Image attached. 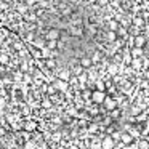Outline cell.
Returning a JSON list of instances; mask_svg holds the SVG:
<instances>
[{"label": "cell", "mask_w": 149, "mask_h": 149, "mask_svg": "<svg viewBox=\"0 0 149 149\" xmlns=\"http://www.w3.org/2000/svg\"><path fill=\"white\" fill-rule=\"evenodd\" d=\"M59 37H61V32H59V29H56V27H52V29L47 31L45 39H47V40H59Z\"/></svg>", "instance_id": "obj_1"}, {"label": "cell", "mask_w": 149, "mask_h": 149, "mask_svg": "<svg viewBox=\"0 0 149 149\" xmlns=\"http://www.w3.org/2000/svg\"><path fill=\"white\" fill-rule=\"evenodd\" d=\"M91 100H93L95 103H104V101H106V93H104V91L96 90V91H93V96H91Z\"/></svg>", "instance_id": "obj_2"}, {"label": "cell", "mask_w": 149, "mask_h": 149, "mask_svg": "<svg viewBox=\"0 0 149 149\" xmlns=\"http://www.w3.org/2000/svg\"><path fill=\"white\" fill-rule=\"evenodd\" d=\"M146 43H148V40H146V36H143V34H139V36H135V47H138V48H144Z\"/></svg>", "instance_id": "obj_3"}, {"label": "cell", "mask_w": 149, "mask_h": 149, "mask_svg": "<svg viewBox=\"0 0 149 149\" xmlns=\"http://www.w3.org/2000/svg\"><path fill=\"white\" fill-rule=\"evenodd\" d=\"M130 53H132L133 59H135V58H143V56L146 55L144 48H138V47H133V48H130Z\"/></svg>", "instance_id": "obj_4"}, {"label": "cell", "mask_w": 149, "mask_h": 149, "mask_svg": "<svg viewBox=\"0 0 149 149\" xmlns=\"http://www.w3.org/2000/svg\"><path fill=\"white\" fill-rule=\"evenodd\" d=\"M101 146H103V149H114V139H112V136H106V138L101 141Z\"/></svg>", "instance_id": "obj_5"}, {"label": "cell", "mask_w": 149, "mask_h": 149, "mask_svg": "<svg viewBox=\"0 0 149 149\" xmlns=\"http://www.w3.org/2000/svg\"><path fill=\"white\" fill-rule=\"evenodd\" d=\"M69 32H71V36H74V37H82L84 36V29H82L80 26H71L69 27Z\"/></svg>", "instance_id": "obj_6"}, {"label": "cell", "mask_w": 149, "mask_h": 149, "mask_svg": "<svg viewBox=\"0 0 149 149\" xmlns=\"http://www.w3.org/2000/svg\"><path fill=\"white\" fill-rule=\"evenodd\" d=\"M132 24L135 27H144V24H146V19L144 18H141V16H133V19H132Z\"/></svg>", "instance_id": "obj_7"}, {"label": "cell", "mask_w": 149, "mask_h": 149, "mask_svg": "<svg viewBox=\"0 0 149 149\" xmlns=\"http://www.w3.org/2000/svg\"><path fill=\"white\" fill-rule=\"evenodd\" d=\"M119 29H120V23H119L117 19L107 21V31H114V32H117Z\"/></svg>", "instance_id": "obj_8"}, {"label": "cell", "mask_w": 149, "mask_h": 149, "mask_svg": "<svg viewBox=\"0 0 149 149\" xmlns=\"http://www.w3.org/2000/svg\"><path fill=\"white\" fill-rule=\"evenodd\" d=\"M106 40H107V43H114L117 39H119V36H117V32H114V31H106Z\"/></svg>", "instance_id": "obj_9"}, {"label": "cell", "mask_w": 149, "mask_h": 149, "mask_svg": "<svg viewBox=\"0 0 149 149\" xmlns=\"http://www.w3.org/2000/svg\"><path fill=\"white\" fill-rule=\"evenodd\" d=\"M32 47H34V48H37V50H43L47 47V42H43L40 37H37V39L32 42Z\"/></svg>", "instance_id": "obj_10"}, {"label": "cell", "mask_w": 149, "mask_h": 149, "mask_svg": "<svg viewBox=\"0 0 149 149\" xmlns=\"http://www.w3.org/2000/svg\"><path fill=\"white\" fill-rule=\"evenodd\" d=\"M79 64H80L84 69H88V68H91L93 61H91V58H87V56H84V58H82L80 61H79Z\"/></svg>", "instance_id": "obj_11"}, {"label": "cell", "mask_w": 149, "mask_h": 149, "mask_svg": "<svg viewBox=\"0 0 149 149\" xmlns=\"http://www.w3.org/2000/svg\"><path fill=\"white\" fill-rule=\"evenodd\" d=\"M117 36H119V39H128L130 37V34H128V29L127 27H123V26H120V29L117 31Z\"/></svg>", "instance_id": "obj_12"}, {"label": "cell", "mask_w": 149, "mask_h": 149, "mask_svg": "<svg viewBox=\"0 0 149 149\" xmlns=\"http://www.w3.org/2000/svg\"><path fill=\"white\" fill-rule=\"evenodd\" d=\"M144 58V56H143ZM143 58H135L132 61V68L133 69H141L143 68Z\"/></svg>", "instance_id": "obj_13"}, {"label": "cell", "mask_w": 149, "mask_h": 149, "mask_svg": "<svg viewBox=\"0 0 149 149\" xmlns=\"http://www.w3.org/2000/svg\"><path fill=\"white\" fill-rule=\"evenodd\" d=\"M104 106H106L107 111H116V103H114L111 98H106V101H104Z\"/></svg>", "instance_id": "obj_14"}, {"label": "cell", "mask_w": 149, "mask_h": 149, "mask_svg": "<svg viewBox=\"0 0 149 149\" xmlns=\"http://www.w3.org/2000/svg\"><path fill=\"white\" fill-rule=\"evenodd\" d=\"M47 48L55 52V50L58 48V40H47Z\"/></svg>", "instance_id": "obj_15"}, {"label": "cell", "mask_w": 149, "mask_h": 149, "mask_svg": "<svg viewBox=\"0 0 149 149\" xmlns=\"http://www.w3.org/2000/svg\"><path fill=\"white\" fill-rule=\"evenodd\" d=\"M101 58H103V56H101V53L100 52H95L93 55H91V61H93V64H95V63H100Z\"/></svg>", "instance_id": "obj_16"}, {"label": "cell", "mask_w": 149, "mask_h": 149, "mask_svg": "<svg viewBox=\"0 0 149 149\" xmlns=\"http://www.w3.org/2000/svg\"><path fill=\"white\" fill-rule=\"evenodd\" d=\"M120 139H122L123 144H130V143L133 141V136L132 135H122V138H120Z\"/></svg>", "instance_id": "obj_17"}, {"label": "cell", "mask_w": 149, "mask_h": 149, "mask_svg": "<svg viewBox=\"0 0 149 149\" xmlns=\"http://www.w3.org/2000/svg\"><path fill=\"white\" fill-rule=\"evenodd\" d=\"M69 77H71V74H69L68 71H63L61 74H59V80H64V82H68V80H69Z\"/></svg>", "instance_id": "obj_18"}, {"label": "cell", "mask_w": 149, "mask_h": 149, "mask_svg": "<svg viewBox=\"0 0 149 149\" xmlns=\"http://www.w3.org/2000/svg\"><path fill=\"white\" fill-rule=\"evenodd\" d=\"M45 66L47 68H50V69H55V66H56V61L55 59H45Z\"/></svg>", "instance_id": "obj_19"}, {"label": "cell", "mask_w": 149, "mask_h": 149, "mask_svg": "<svg viewBox=\"0 0 149 149\" xmlns=\"http://www.w3.org/2000/svg\"><path fill=\"white\" fill-rule=\"evenodd\" d=\"M72 72H74L75 75H82V74H84V68H82V66L79 64V66H75V68L72 69Z\"/></svg>", "instance_id": "obj_20"}, {"label": "cell", "mask_w": 149, "mask_h": 149, "mask_svg": "<svg viewBox=\"0 0 149 149\" xmlns=\"http://www.w3.org/2000/svg\"><path fill=\"white\" fill-rule=\"evenodd\" d=\"M8 61H10V58H8V55H5V53H2V55H0V64H8Z\"/></svg>", "instance_id": "obj_21"}, {"label": "cell", "mask_w": 149, "mask_h": 149, "mask_svg": "<svg viewBox=\"0 0 149 149\" xmlns=\"http://www.w3.org/2000/svg\"><path fill=\"white\" fill-rule=\"evenodd\" d=\"M96 87L100 91H104V88H106L107 85H106V82H103V80H96Z\"/></svg>", "instance_id": "obj_22"}, {"label": "cell", "mask_w": 149, "mask_h": 149, "mask_svg": "<svg viewBox=\"0 0 149 149\" xmlns=\"http://www.w3.org/2000/svg\"><path fill=\"white\" fill-rule=\"evenodd\" d=\"M109 74H112V75L117 74V66L116 64H111L109 66Z\"/></svg>", "instance_id": "obj_23"}, {"label": "cell", "mask_w": 149, "mask_h": 149, "mask_svg": "<svg viewBox=\"0 0 149 149\" xmlns=\"http://www.w3.org/2000/svg\"><path fill=\"white\" fill-rule=\"evenodd\" d=\"M139 149H149V143L146 141V139H144V141H141V143H139Z\"/></svg>", "instance_id": "obj_24"}, {"label": "cell", "mask_w": 149, "mask_h": 149, "mask_svg": "<svg viewBox=\"0 0 149 149\" xmlns=\"http://www.w3.org/2000/svg\"><path fill=\"white\" fill-rule=\"evenodd\" d=\"M87 79H88V74H87V72H84L82 75H79V80H80L82 84H84V82H87Z\"/></svg>", "instance_id": "obj_25"}, {"label": "cell", "mask_w": 149, "mask_h": 149, "mask_svg": "<svg viewBox=\"0 0 149 149\" xmlns=\"http://www.w3.org/2000/svg\"><path fill=\"white\" fill-rule=\"evenodd\" d=\"M34 128H36V123L34 122H27L26 123V130H34Z\"/></svg>", "instance_id": "obj_26"}, {"label": "cell", "mask_w": 149, "mask_h": 149, "mask_svg": "<svg viewBox=\"0 0 149 149\" xmlns=\"http://www.w3.org/2000/svg\"><path fill=\"white\" fill-rule=\"evenodd\" d=\"M139 112H141V109H139V107H132V114H133V116H138Z\"/></svg>", "instance_id": "obj_27"}, {"label": "cell", "mask_w": 149, "mask_h": 149, "mask_svg": "<svg viewBox=\"0 0 149 149\" xmlns=\"http://www.w3.org/2000/svg\"><path fill=\"white\" fill-rule=\"evenodd\" d=\"M91 96H93V93H91L90 90H85L84 91V98H91Z\"/></svg>", "instance_id": "obj_28"}, {"label": "cell", "mask_w": 149, "mask_h": 149, "mask_svg": "<svg viewBox=\"0 0 149 149\" xmlns=\"http://www.w3.org/2000/svg\"><path fill=\"white\" fill-rule=\"evenodd\" d=\"M55 90H56V88H55V85H50V87L47 88V91H48L50 95H53V93H55Z\"/></svg>", "instance_id": "obj_29"}, {"label": "cell", "mask_w": 149, "mask_h": 149, "mask_svg": "<svg viewBox=\"0 0 149 149\" xmlns=\"http://www.w3.org/2000/svg\"><path fill=\"white\" fill-rule=\"evenodd\" d=\"M96 130H98L96 125H90V127H88V132H90V133H95Z\"/></svg>", "instance_id": "obj_30"}, {"label": "cell", "mask_w": 149, "mask_h": 149, "mask_svg": "<svg viewBox=\"0 0 149 149\" xmlns=\"http://www.w3.org/2000/svg\"><path fill=\"white\" fill-rule=\"evenodd\" d=\"M43 107H52V103H50V100H43Z\"/></svg>", "instance_id": "obj_31"}, {"label": "cell", "mask_w": 149, "mask_h": 149, "mask_svg": "<svg viewBox=\"0 0 149 149\" xmlns=\"http://www.w3.org/2000/svg\"><path fill=\"white\" fill-rule=\"evenodd\" d=\"M23 79V72H16L15 74V80H21Z\"/></svg>", "instance_id": "obj_32"}, {"label": "cell", "mask_w": 149, "mask_h": 149, "mask_svg": "<svg viewBox=\"0 0 149 149\" xmlns=\"http://www.w3.org/2000/svg\"><path fill=\"white\" fill-rule=\"evenodd\" d=\"M91 148L93 149H103V146H101V143H96V144H91Z\"/></svg>", "instance_id": "obj_33"}, {"label": "cell", "mask_w": 149, "mask_h": 149, "mask_svg": "<svg viewBox=\"0 0 149 149\" xmlns=\"http://www.w3.org/2000/svg\"><path fill=\"white\" fill-rule=\"evenodd\" d=\"M130 135H132L133 138H138V136H139V135H138V132H136V130H132V132H130Z\"/></svg>", "instance_id": "obj_34"}, {"label": "cell", "mask_w": 149, "mask_h": 149, "mask_svg": "<svg viewBox=\"0 0 149 149\" xmlns=\"http://www.w3.org/2000/svg\"><path fill=\"white\" fill-rule=\"evenodd\" d=\"M119 138H122L120 133H114V135H112V139H119Z\"/></svg>", "instance_id": "obj_35"}, {"label": "cell", "mask_w": 149, "mask_h": 149, "mask_svg": "<svg viewBox=\"0 0 149 149\" xmlns=\"http://www.w3.org/2000/svg\"><path fill=\"white\" fill-rule=\"evenodd\" d=\"M21 71H27V63H23V64H21Z\"/></svg>", "instance_id": "obj_36"}, {"label": "cell", "mask_w": 149, "mask_h": 149, "mask_svg": "<svg viewBox=\"0 0 149 149\" xmlns=\"http://www.w3.org/2000/svg\"><path fill=\"white\" fill-rule=\"evenodd\" d=\"M5 106V98H0V107Z\"/></svg>", "instance_id": "obj_37"}, {"label": "cell", "mask_w": 149, "mask_h": 149, "mask_svg": "<svg viewBox=\"0 0 149 149\" xmlns=\"http://www.w3.org/2000/svg\"><path fill=\"white\" fill-rule=\"evenodd\" d=\"M144 52L149 53V40H148V43H146V47H144Z\"/></svg>", "instance_id": "obj_38"}, {"label": "cell", "mask_w": 149, "mask_h": 149, "mask_svg": "<svg viewBox=\"0 0 149 149\" xmlns=\"http://www.w3.org/2000/svg\"><path fill=\"white\" fill-rule=\"evenodd\" d=\"M120 80H122V79H120L119 75H114V82H120Z\"/></svg>", "instance_id": "obj_39"}, {"label": "cell", "mask_w": 149, "mask_h": 149, "mask_svg": "<svg viewBox=\"0 0 149 149\" xmlns=\"http://www.w3.org/2000/svg\"><path fill=\"white\" fill-rule=\"evenodd\" d=\"M63 47H64V43H63L61 40H58V48H63Z\"/></svg>", "instance_id": "obj_40"}, {"label": "cell", "mask_w": 149, "mask_h": 149, "mask_svg": "<svg viewBox=\"0 0 149 149\" xmlns=\"http://www.w3.org/2000/svg\"><path fill=\"white\" fill-rule=\"evenodd\" d=\"M53 138H55V139H59V138H61V135H59V133H55V135H53Z\"/></svg>", "instance_id": "obj_41"}, {"label": "cell", "mask_w": 149, "mask_h": 149, "mask_svg": "<svg viewBox=\"0 0 149 149\" xmlns=\"http://www.w3.org/2000/svg\"><path fill=\"white\" fill-rule=\"evenodd\" d=\"M144 77L149 80V69H148V71H144Z\"/></svg>", "instance_id": "obj_42"}, {"label": "cell", "mask_w": 149, "mask_h": 149, "mask_svg": "<svg viewBox=\"0 0 149 149\" xmlns=\"http://www.w3.org/2000/svg\"><path fill=\"white\" fill-rule=\"evenodd\" d=\"M24 80H26V82H29V80H32V79H31V77H29V75H27V74H26V75H24Z\"/></svg>", "instance_id": "obj_43"}, {"label": "cell", "mask_w": 149, "mask_h": 149, "mask_svg": "<svg viewBox=\"0 0 149 149\" xmlns=\"http://www.w3.org/2000/svg\"><path fill=\"white\" fill-rule=\"evenodd\" d=\"M112 116H114V117H117V116H119V111H117V109H116V111H112Z\"/></svg>", "instance_id": "obj_44"}, {"label": "cell", "mask_w": 149, "mask_h": 149, "mask_svg": "<svg viewBox=\"0 0 149 149\" xmlns=\"http://www.w3.org/2000/svg\"><path fill=\"white\" fill-rule=\"evenodd\" d=\"M146 141H148V143H149V135H148V136H146Z\"/></svg>", "instance_id": "obj_45"}, {"label": "cell", "mask_w": 149, "mask_h": 149, "mask_svg": "<svg viewBox=\"0 0 149 149\" xmlns=\"http://www.w3.org/2000/svg\"><path fill=\"white\" fill-rule=\"evenodd\" d=\"M2 85H3V82H2V80H0V87H2Z\"/></svg>", "instance_id": "obj_46"}, {"label": "cell", "mask_w": 149, "mask_h": 149, "mask_svg": "<svg viewBox=\"0 0 149 149\" xmlns=\"http://www.w3.org/2000/svg\"><path fill=\"white\" fill-rule=\"evenodd\" d=\"M148 23H149V19H148Z\"/></svg>", "instance_id": "obj_47"}]
</instances>
